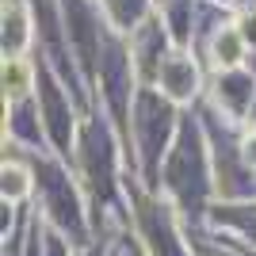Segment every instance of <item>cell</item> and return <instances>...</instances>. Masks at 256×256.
I'll list each match as a JSON object with an SVG mask.
<instances>
[{"label": "cell", "mask_w": 256, "mask_h": 256, "mask_svg": "<svg viewBox=\"0 0 256 256\" xmlns=\"http://www.w3.org/2000/svg\"><path fill=\"white\" fill-rule=\"evenodd\" d=\"M157 192H164L176 203L184 226H203L206 222V195L214 192V164H210V142H206L203 118L199 111H188L180 118V130L172 138V150L160 164V184Z\"/></svg>", "instance_id": "6da1fadb"}, {"label": "cell", "mask_w": 256, "mask_h": 256, "mask_svg": "<svg viewBox=\"0 0 256 256\" xmlns=\"http://www.w3.org/2000/svg\"><path fill=\"white\" fill-rule=\"evenodd\" d=\"M203 100H206L210 107H218L230 122H245L248 107H252V100H256V73L248 69V65L206 73Z\"/></svg>", "instance_id": "7a4b0ae2"}, {"label": "cell", "mask_w": 256, "mask_h": 256, "mask_svg": "<svg viewBox=\"0 0 256 256\" xmlns=\"http://www.w3.org/2000/svg\"><path fill=\"white\" fill-rule=\"evenodd\" d=\"M206 222L218 234L241 237V241H252L256 245V203L252 199H222L206 210Z\"/></svg>", "instance_id": "3957f363"}, {"label": "cell", "mask_w": 256, "mask_h": 256, "mask_svg": "<svg viewBox=\"0 0 256 256\" xmlns=\"http://www.w3.org/2000/svg\"><path fill=\"white\" fill-rule=\"evenodd\" d=\"M100 8H104V16L111 20V27L130 34L153 12V0H100Z\"/></svg>", "instance_id": "277c9868"}, {"label": "cell", "mask_w": 256, "mask_h": 256, "mask_svg": "<svg viewBox=\"0 0 256 256\" xmlns=\"http://www.w3.org/2000/svg\"><path fill=\"white\" fill-rule=\"evenodd\" d=\"M241 126L248 130V134H256V100H252V107H248V115H245V122Z\"/></svg>", "instance_id": "5b68a950"}, {"label": "cell", "mask_w": 256, "mask_h": 256, "mask_svg": "<svg viewBox=\"0 0 256 256\" xmlns=\"http://www.w3.org/2000/svg\"><path fill=\"white\" fill-rule=\"evenodd\" d=\"M214 4H226V8H234V0H214Z\"/></svg>", "instance_id": "8992f818"}]
</instances>
